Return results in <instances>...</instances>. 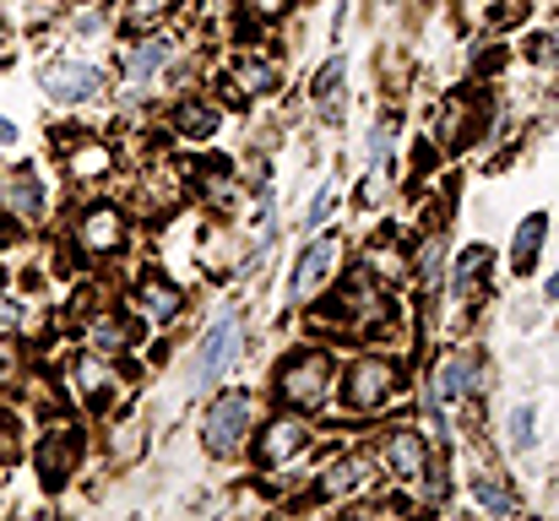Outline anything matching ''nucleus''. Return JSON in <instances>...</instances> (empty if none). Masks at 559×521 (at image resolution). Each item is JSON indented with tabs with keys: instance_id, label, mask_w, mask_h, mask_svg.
<instances>
[{
	"instance_id": "nucleus-16",
	"label": "nucleus",
	"mask_w": 559,
	"mask_h": 521,
	"mask_svg": "<svg viewBox=\"0 0 559 521\" xmlns=\"http://www.w3.org/2000/svg\"><path fill=\"white\" fill-rule=\"evenodd\" d=\"M93 451H98V473L109 484L136 478L153 462V451H158V407H153V396L136 391L126 407L104 413L93 424Z\"/></svg>"
},
{
	"instance_id": "nucleus-6",
	"label": "nucleus",
	"mask_w": 559,
	"mask_h": 521,
	"mask_svg": "<svg viewBox=\"0 0 559 521\" xmlns=\"http://www.w3.org/2000/svg\"><path fill=\"white\" fill-rule=\"evenodd\" d=\"M261 407H266V396L250 380H223L206 396H195V407H190V446H195V457L212 473H245V451H250Z\"/></svg>"
},
{
	"instance_id": "nucleus-1",
	"label": "nucleus",
	"mask_w": 559,
	"mask_h": 521,
	"mask_svg": "<svg viewBox=\"0 0 559 521\" xmlns=\"http://www.w3.org/2000/svg\"><path fill=\"white\" fill-rule=\"evenodd\" d=\"M147 245V228L126 206L120 190L60 196V217L49 228V277L71 283L87 272H126Z\"/></svg>"
},
{
	"instance_id": "nucleus-5",
	"label": "nucleus",
	"mask_w": 559,
	"mask_h": 521,
	"mask_svg": "<svg viewBox=\"0 0 559 521\" xmlns=\"http://www.w3.org/2000/svg\"><path fill=\"white\" fill-rule=\"evenodd\" d=\"M27 478L33 489L55 506V500H71V489H82L98 467V451H93V418L71 413V407H49V413H33V429H27Z\"/></svg>"
},
{
	"instance_id": "nucleus-10",
	"label": "nucleus",
	"mask_w": 559,
	"mask_h": 521,
	"mask_svg": "<svg viewBox=\"0 0 559 521\" xmlns=\"http://www.w3.org/2000/svg\"><path fill=\"white\" fill-rule=\"evenodd\" d=\"M495 305H500V250L489 239H456L440 288V332L467 338L484 327Z\"/></svg>"
},
{
	"instance_id": "nucleus-13",
	"label": "nucleus",
	"mask_w": 559,
	"mask_h": 521,
	"mask_svg": "<svg viewBox=\"0 0 559 521\" xmlns=\"http://www.w3.org/2000/svg\"><path fill=\"white\" fill-rule=\"evenodd\" d=\"M374 489H385V473H380V457L365 440V429H332L316 467H310V506L348 517Z\"/></svg>"
},
{
	"instance_id": "nucleus-36",
	"label": "nucleus",
	"mask_w": 559,
	"mask_h": 521,
	"mask_svg": "<svg viewBox=\"0 0 559 521\" xmlns=\"http://www.w3.org/2000/svg\"><path fill=\"white\" fill-rule=\"evenodd\" d=\"M533 283H538V299H544V310H549V316H559V261H555V267H544Z\"/></svg>"
},
{
	"instance_id": "nucleus-27",
	"label": "nucleus",
	"mask_w": 559,
	"mask_h": 521,
	"mask_svg": "<svg viewBox=\"0 0 559 521\" xmlns=\"http://www.w3.org/2000/svg\"><path fill=\"white\" fill-rule=\"evenodd\" d=\"M109 11H115V33L120 38H142V33L190 27L195 0H109Z\"/></svg>"
},
{
	"instance_id": "nucleus-9",
	"label": "nucleus",
	"mask_w": 559,
	"mask_h": 521,
	"mask_svg": "<svg viewBox=\"0 0 559 521\" xmlns=\"http://www.w3.org/2000/svg\"><path fill=\"white\" fill-rule=\"evenodd\" d=\"M500 115H506L500 87H495V82H478V76H462V82H451V87L435 93L424 131L435 137V147H440L451 164H462V158H473V153H484V147L495 142Z\"/></svg>"
},
{
	"instance_id": "nucleus-15",
	"label": "nucleus",
	"mask_w": 559,
	"mask_h": 521,
	"mask_svg": "<svg viewBox=\"0 0 559 521\" xmlns=\"http://www.w3.org/2000/svg\"><path fill=\"white\" fill-rule=\"evenodd\" d=\"M60 217V179L49 158H22L11 153L0 164V239H49Z\"/></svg>"
},
{
	"instance_id": "nucleus-14",
	"label": "nucleus",
	"mask_w": 559,
	"mask_h": 521,
	"mask_svg": "<svg viewBox=\"0 0 559 521\" xmlns=\"http://www.w3.org/2000/svg\"><path fill=\"white\" fill-rule=\"evenodd\" d=\"M217 98L245 120L261 104H277L288 93V60L277 49V38H245V44H217L212 55V76Z\"/></svg>"
},
{
	"instance_id": "nucleus-40",
	"label": "nucleus",
	"mask_w": 559,
	"mask_h": 521,
	"mask_svg": "<svg viewBox=\"0 0 559 521\" xmlns=\"http://www.w3.org/2000/svg\"><path fill=\"white\" fill-rule=\"evenodd\" d=\"M0 347H5V343H0Z\"/></svg>"
},
{
	"instance_id": "nucleus-37",
	"label": "nucleus",
	"mask_w": 559,
	"mask_h": 521,
	"mask_svg": "<svg viewBox=\"0 0 559 521\" xmlns=\"http://www.w3.org/2000/svg\"><path fill=\"white\" fill-rule=\"evenodd\" d=\"M348 16H354V0H332V22H326V44L337 49L343 33H348Z\"/></svg>"
},
{
	"instance_id": "nucleus-17",
	"label": "nucleus",
	"mask_w": 559,
	"mask_h": 521,
	"mask_svg": "<svg viewBox=\"0 0 559 521\" xmlns=\"http://www.w3.org/2000/svg\"><path fill=\"white\" fill-rule=\"evenodd\" d=\"M120 294H126V305L142 316V327H147L153 338H180L190 321H195V288H190L175 267H164V256L131 261Z\"/></svg>"
},
{
	"instance_id": "nucleus-22",
	"label": "nucleus",
	"mask_w": 559,
	"mask_h": 521,
	"mask_svg": "<svg viewBox=\"0 0 559 521\" xmlns=\"http://www.w3.org/2000/svg\"><path fill=\"white\" fill-rule=\"evenodd\" d=\"M305 120H316L326 137L348 131V115H354V55L337 44L316 60L310 82H305Z\"/></svg>"
},
{
	"instance_id": "nucleus-7",
	"label": "nucleus",
	"mask_w": 559,
	"mask_h": 521,
	"mask_svg": "<svg viewBox=\"0 0 559 521\" xmlns=\"http://www.w3.org/2000/svg\"><path fill=\"white\" fill-rule=\"evenodd\" d=\"M38 364L49 369V380H55L60 402H66L71 413L93 418V424H98L104 413L126 407V402L142 391V369H136V364L104 358V353L82 347L76 338H71V343H60V353H38Z\"/></svg>"
},
{
	"instance_id": "nucleus-2",
	"label": "nucleus",
	"mask_w": 559,
	"mask_h": 521,
	"mask_svg": "<svg viewBox=\"0 0 559 521\" xmlns=\"http://www.w3.org/2000/svg\"><path fill=\"white\" fill-rule=\"evenodd\" d=\"M250 347H255L250 294L228 288V294L206 310V321L190 327L186 347H175V386L186 391L190 402L206 396L212 386H223V380H234V375L245 369Z\"/></svg>"
},
{
	"instance_id": "nucleus-24",
	"label": "nucleus",
	"mask_w": 559,
	"mask_h": 521,
	"mask_svg": "<svg viewBox=\"0 0 559 521\" xmlns=\"http://www.w3.org/2000/svg\"><path fill=\"white\" fill-rule=\"evenodd\" d=\"M549 245H555V212H549V206H533V212H522V217H516V228L506 234L500 272H506L516 288H527V283L544 272V261H549Z\"/></svg>"
},
{
	"instance_id": "nucleus-4",
	"label": "nucleus",
	"mask_w": 559,
	"mask_h": 521,
	"mask_svg": "<svg viewBox=\"0 0 559 521\" xmlns=\"http://www.w3.org/2000/svg\"><path fill=\"white\" fill-rule=\"evenodd\" d=\"M44 131H49L44 153H49V169L60 179V196L120 190L131 158H126V142L104 120H93V115H55Z\"/></svg>"
},
{
	"instance_id": "nucleus-33",
	"label": "nucleus",
	"mask_w": 559,
	"mask_h": 521,
	"mask_svg": "<svg viewBox=\"0 0 559 521\" xmlns=\"http://www.w3.org/2000/svg\"><path fill=\"white\" fill-rule=\"evenodd\" d=\"M27 429H33L27 407L22 402H0V484L22 473V462H27Z\"/></svg>"
},
{
	"instance_id": "nucleus-38",
	"label": "nucleus",
	"mask_w": 559,
	"mask_h": 521,
	"mask_svg": "<svg viewBox=\"0 0 559 521\" xmlns=\"http://www.w3.org/2000/svg\"><path fill=\"white\" fill-rule=\"evenodd\" d=\"M11 153H22V120L0 109V158H11Z\"/></svg>"
},
{
	"instance_id": "nucleus-21",
	"label": "nucleus",
	"mask_w": 559,
	"mask_h": 521,
	"mask_svg": "<svg viewBox=\"0 0 559 521\" xmlns=\"http://www.w3.org/2000/svg\"><path fill=\"white\" fill-rule=\"evenodd\" d=\"M190 164V206L201 217H239L245 206V174H239V153L212 142V147H195L186 153Z\"/></svg>"
},
{
	"instance_id": "nucleus-35",
	"label": "nucleus",
	"mask_w": 559,
	"mask_h": 521,
	"mask_svg": "<svg viewBox=\"0 0 559 521\" xmlns=\"http://www.w3.org/2000/svg\"><path fill=\"white\" fill-rule=\"evenodd\" d=\"M506 321H511L522 338H533L538 327H549V310H544V299H538V294H511V305H506Z\"/></svg>"
},
{
	"instance_id": "nucleus-19",
	"label": "nucleus",
	"mask_w": 559,
	"mask_h": 521,
	"mask_svg": "<svg viewBox=\"0 0 559 521\" xmlns=\"http://www.w3.org/2000/svg\"><path fill=\"white\" fill-rule=\"evenodd\" d=\"M365 440H370L374 457H380L385 484H396V489H407V495L429 478V467H435V457H440L435 440H429V429H424L407 407H396V413L365 424Z\"/></svg>"
},
{
	"instance_id": "nucleus-25",
	"label": "nucleus",
	"mask_w": 559,
	"mask_h": 521,
	"mask_svg": "<svg viewBox=\"0 0 559 521\" xmlns=\"http://www.w3.org/2000/svg\"><path fill=\"white\" fill-rule=\"evenodd\" d=\"M489 440H495V451H500L511 467L527 462V457H538V446H544V407H538L533 396H516V402L495 407Z\"/></svg>"
},
{
	"instance_id": "nucleus-32",
	"label": "nucleus",
	"mask_w": 559,
	"mask_h": 521,
	"mask_svg": "<svg viewBox=\"0 0 559 521\" xmlns=\"http://www.w3.org/2000/svg\"><path fill=\"white\" fill-rule=\"evenodd\" d=\"M343 212H348V185H343V174H321L316 190L305 196L294 228H299V234H316V228H332Z\"/></svg>"
},
{
	"instance_id": "nucleus-31",
	"label": "nucleus",
	"mask_w": 559,
	"mask_h": 521,
	"mask_svg": "<svg viewBox=\"0 0 559 521\" xmlns=\"http://www.w3.org/2000/svg\"><path fill=\"white\" fill-rule=\"evenodd\" d=\"M516 60L538 76V82H559V22H533V27H522L516 38Z\"/></svg>"
},
{
	"instance_id": "nucleus-26",
	"label": "nucleus",
	"mask_w": 559,
	"mask_h": 521,
	"mask_svg": "<svg viewBox=\"0 0 559 521\" xmlns=\"http://www.w3.org/2000/svg\"><path fill=\"white\" fill-rule=\"evenodd\" d=\"M370 71H374V104H402L418 87V49L402 38H380L370 49Z\"/></svg>"
},
{
	"instance_id": "nucleus-23",
	"label": "nucleus",
	"mask_w": 559,
	"mask_h": 521,
	"mask_svg": "<svg viewBox=\"0 0 559 521\" xmlns=\"http://www.w3.org/2000/svg\"><path fill=\"white\" fill-rule=\"evenodd\" d=\"M402 126H407L402 104H374L365 131H359V174H370L391 190H396V174H402Z\"/></svg>"
},
{
	"instance_id": "nucleus-18",
	"label": "nucleus",
	"mask_w": 559,
	"mask_h": 521,
	"mask_svg": "<svg viewBox=\"0 0 559 521\" xmlns=\"http://www.w3.org/2000/svg\"><path fill=\"white\" fill-rule=\"evenodd\" d=\"M66 332H71L82 347H93V353H104V358H120V364H136V369H142V353L153 343V332L142 327V316L126 305L120 277H115L93 305H82V310L71 316ZM142 375H147V369H142Z\"/></svg>"
},
{
	"instance_id": "nucleus-34",
	"label": "nucleus",
	"mask_w": 559,
	"mask_h": 521,
	"mask_svg": "<svg viewBox=\"0 0 559 521\" xmlns=\"http://www.w3.org/2000/svg\"><path fill=\"white\" fill-rule=\"evenodd\" d=\"M533 22H538V0H484L478 5V33H495V38H516Z\"/></svg>"
},
{
	"instance_id": "nucleus-11",
	"label": "nucleus",
	"mask_w": 559,
	"mask_h": 521,
	"mask_svg": "<svg viewBox=\"0 0 559 521\" xmlns=\"http://www.w3.org/2000/svg\"><path fill=\"white\" fill-rule=\"evenodd\" d=\"M33 87L49 115H104L115 93V71H109V55L49 44L33 60Z\"/></svg>"
},
{
	"instance_id": "nucleus-8",
	"label": "nucleus",
	"mask_w": 559,
	"mask_h": 521,
	"mask_svg": "<svg viewBox=\"0 0 559 521\" xmlns=\"http://www.w3.org/2000/svg\"><path fill=\"white\" fill-rule=\"evenodd\" d=\"M337 364H343V347L299 332L266 364V380H261L266 407H294V413H310V418L326 424L332 402H337Z\"/></svg>"
},
{
	"instance_id": "nucleus-28",
	"label": "nucleus",
	"mask_w": 559,
	"mask_h": 521,
	"mask_svg": "<svg viewBox=\"0 0 559 521\" xmlns=\"http://www.w3.org/2000/svg\"><path fill=\"white\" fill-rule=\"evenodd\" d=\"M115 38H120V33H115V11H109V0H98V5H66V16H60V27H55L49 44L87 49V55H109Z\"/></svg>"
},
{
	"instance_id": "nucleus-12",
	"label": "nucleus",
	"mask_w": 559,
	"mask_h": 521,
	"mask_svg": "<svg viewBox=\"0 0 559 521\" xmlns=\"http://www.w3.org/2000/svg\"><path fill=\"white\" fill-rule=\"evenodd\" d=\"M348 267H354V228L332 223V228L299 234V245L277 267V321H294L305 305H316Z\"/></svg>"
},
{
	"instance_id": "nucleus-29",
	"label": "nucleus",
	"mask_w": 559,
	"mask_h": 521,
	"mask_svg": "<svg viewBox=\"0 0 559 521\" xmlns=\"http://www.w3.org/2000/svg\"><path fill=\"white\" fill-rule=\"evenodd\" d=\"M305 0H228V38L223 44H245V38H272Z\"/></svg>"
},
{
	"instance_id": "nucleus-20",
	"label": "nucleus",
	"mask_w": 559,
	"mask_h": 521,
	"mask_svg": "<svg viewBox=\"0 0 559 521\" xmlns=\"http://www.w3.org/2000/svg\"><path fill=\"white\" fill-rule=\"evenodd\" d=\"M228 120H234V109L217 98V87H212V82H201V87H186V93L164 98V109H158V131H164L180 153H195V147L223 142V137H228Z\"/></svg>"
},
{
	"instance_id": "nucleus-30",
	"label": "nucleus",
	"mask_w": 559,
	"mask_h": 521,
	"mask_svg": "<svg viewBox=\"0 0 559 521\" xmlns=\"http://www.w3.org/2000/svg\"><path fill=\"white\" fill-rule=\"evenodd\" d=\"M5 27L22 38V44H49L60 16H66V0H5Z\"/></svg>"
},
{
	"instance_id": "nucleus-3",
	"label": "nucleus",
	"mask_w": 559,
	"mask_h": 521,
	"mask_svg": "<svg viewBox=\"0 0 559 521\" xmlns=\"http://www.w3.org/2000/svg\"><path fill=\"white\" fill-rule=\"evenodd\" d=\"M407 386H413V353L374 347V343L343 347V364H337V402H332L326 429H365L374 418L407 407Z\"/></svg>"
},
{
	"instance_id": "nucleus-39",
	"label": "nucleus",
	"mask_w": 559,
	"mask_h": 521,
	"mask_svg": "<svg viewBox=\"0 0 559 521\" xmlns=\"http://www.w3.org/2000/svg\"><path fill=\"white\" fill-rule=\"evenodd\" d=\"M66 5H98V0H66Z\"/></svg>"
}]
</instances>
